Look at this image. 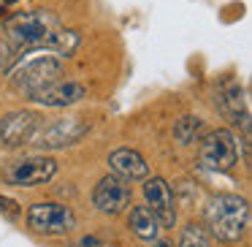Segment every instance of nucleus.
Returning <instances> with one entry per match:
<instances>
[{"instance_id": "nucleus-1", "label": "nucleus", "mask_w": 252, "mask_h": 247, "mask_svg": "<svg viewBox=\"0 0 252 247\" xmlns=\"http://www.w3.org/2000/svg\"><path fill=\"white\" fill-rule=\"evenodd\" d=\"M206 225L220 242H239L250 225V204L244 196L220 193L206 207Z\"/></svg>"}, {"instance_id": "nucleus-2", "label": "nucleus", "mask_w": 252, "mask_h": 247, "mask_svg": "<svg viewBox=\"0 0 252 247\" xmlns=\"http://www.w3.org/2000/svg\"><path fill=\"white\" fill-rule=\"evenodd\" d=\"M57 28H60V22L52 11H17L3 22L8 46L14 52L44 46Z\"/></svg>"}, {"instance_id": "nucleus-3", "label": "nucleus", "mask_w": 252, "mask_h": 247, "mask_svg": "<svg viewBox=\"0 0 252 247\" xmlns=\"http://www.w3.org/2000/svg\"><path fill=\"white\" fill-rule=\"evenodd\" d=\"M63 73V60L49 49H38L25 52L17 60V66L8 71V79L17 90H22L25 95L33 93V90L44 87V84L57 82V76Z\"/></svg>"}, {"instance_id": "nucleus-4", "label": "nucleus", "mask_w": 252, "mask_h": 247, "mask_svg": "<svg viewBox=\"0 0 252 247\" xmlns=\"http://www.w3.org/2000/svg\"><path fill=\"white\" fill-rule=\"evenodd\" d=\"M239 139L233 136V131L228 128H217V131L206 133L198 149V160H201L203 169L212 171H230L239 166Z\"/></svg>"}, {"instance_id": "nucleus-5", "label": "nucleus", "mask_w": 252, "mask_h": 247, "mask_svg": "<svg viewBox=\"0 0 252 247\" xmlns=\"http://www.w3.org/2000/svg\"><path fill=\"white\" fill-rule=\"evenodd\" d=\"M28 225L35 234L63 236V234H71V231L76 228V217H73L71 207H65V204L41 201V204H35V207H30Z\"/></svg>"}, {"instance_id": "nucleus-6", "label": "nucleus", "mask_w": 252, "mask_h": 247, "mask_svg": "<svg viewBox=\"0 0 252 247\" xmlns=\"http://www.w3.org/2000/svg\"><path fill=\"white\" fill-rule=\"evenodd\" d=\"M84 133H87V125L79 117H65V120H52L49 125H38L30 141L38 144L41 149H60L76 144Z\"/></svg>"}, {"instance_id": "nucleus-7", "label": "nucleus", "mask_w": 252, "mask_h": 247, "mask_svg": "<svg viewBox=\"0 0 252 247\" xmlns=\"http://www.w3.org/2000/svg\"><path fill=\"white\" fill-rule=\"evenodd\" d=\"M55 171H57L55 158H49V155H35V158H25V160L11 163L6 171H3V176H6L8 185L35 187V185H41V182L52 179Z\"/></svg>"}, {"instance_id": "nucleus-8", "label": "nucleus", "mask_w": 252, "mask_h": 247, "mask_svg": "<svg viewBox=\"0 0 252 247\" xmlns=\"http://www.w3.org/2000/svg\"><path fill=\"white\" fill-rule=\"evenodd\" d=\"M133 201V190H130V182L122 179L117 174H109L95 185L93 193V204L100 209L103 214H120L130 207Z\"/></svg>"}, {"instance_id": "nucleus-9", "label": "nucleus", "mask_w": 252, "mask_h": 247, "mask_svg": "<svg viewBox=\"0 0 252 247\" xmlns=\"http://www.w3.org/2000/svg\"><path fill=\"white\" fill-rule=\"evenodd\" d=\"M144 198H147L149 212L158 217L160 228H174L176 223V209H174V193L163 176H152L144 185Z\"/></svg>"}, {"instance_id": "nucleus-10", "label": "nucleus", "mask_w": 252, "mask_h": 247, "mask_svg": "<svg viewBox=\"0 0 252 247\" xmlns=\"http://www.w3.org/2000/svg\"><path fill=\"white\" fill-rule=\"evenodd\" d=\"M82 98H87V87L79 82H52L44 87L28 93V101L41 106H52V109H63V106H73Z\"/></svg>"}, {"instance_id": "nucleus-11", "label": "nucleus", "mask_w": 252, "mask_h": 247, "mask_svg": "<svg viewBox=\"0 0 252 247\" xmlns=\"http://www.w3.org/2000/svg\"><path fill=\"white\" fill-rule=\"evenodd\" d=\"M38 125H41V120L33 111H11V114H6L0 120V141L6 147L28 144Z\"/></svg>"}, {"instance_id": "nucleus-12", "label": "nucleus", "mask_w": 252, "mask_h": 247, "mask_svg": "<svg viewBox=\"0 0 252 247\" xmlns=\"http://www.w3.org/2000/svg\"><path fill=\"white\" fill-rule=\"evenodd\" d=\"M109 166L117 176H122V179H127V182H138V179H147L149 176L147 160L130 147L114 149V152L109 155Z\"/></svg>"}, {"instance_id": "nucleus-13", "label": "nucleus", "mask_w": 252, "mask_h": 247, "mask_svg": "<svg viewBox=\"0 0 252 247\" xmlns=\"http://www.w3.org/2000/svg\"><path fill=\"white\" fill-rule=\"evenodd\" d=\"M127 223H130L133 234H136L138 239H144V242H155L160 236V223H158V217L149 212L147 204H144V207H133Z\"/></svg>"}, {"instance_id": "nucleus-14", "label": "nucleus", "mask_w": 252, "mask_h": 247, "mask_svg": "<svg viewBox=\"0 0 252 247\" xmlns=\"http://www.w3.org/2000/svg\"><path fill=\"white\" fill-rule=\"evenodd\" d=\"M217 104H220V111H222L225 117H230V122H239V117H247L244 98H241V87H239V84H228V87L220 93Z\"/></svg>"}, {"instance_id": "nucleus-15", "label": "nucleus", "mask_w": 252, "mask_h": 247, "mask_svg": "<svg viewBox=\"0 0 252 247\" xmlns=\"http://www.w3.org/2000/svg\"><path fill=\"white\" fill-rule=\"evenodd\" d=\"M79 46V33L76 30H65V28H57L55 33L49 35V41L44 44V49L55 52L57 57H71Z\"/></svg>"}, {"instance_id": "nucleus-16", "label": "nucleus", "mask_w": 252, "mask_h": 247, "mask_svg": "<svg viewBox=\"0 0 252 247\" xmlns=\"http://www.w3.org/2000/svg\"><path fill=\"white\" fill-rule=\"evenodd\" d=\"M201 128H203V122L198 120V117H182L174 125V136H176V141H182V144H192V141H198Z\"/></svg>"}, {"instance_id": "nucleus-17", "label": "nucleus", "mask_w": 252, "mask_h": 247, "mask_svg": "<svg viewBox=\"0 0 252 247\" xmlns=\"http://www.w3.org/2000/svg\"><path fill=\"white\" fill-rule=\"evenodd\" d=\"M179 247H212L209 245V236L201 225L190 223L185 231H182V239H179Z\"/></svg>"}, {"instance_id": "nucleus-18", "label": "nucleus", "mask_w": 252, "mask_h": 247, "mask_svg": "<svg viewBox=\"0 0 252 247\" xmlns=\"http://www.w3.org/2000/svg\"><path fill=\"white\" fill-rule=\"evenodd\" d=\"M0 214H6L8 220H17L19 214H22V207H19L17 201H11V198L0 196Z\"/></svg>"}, {"instance_id": "nucleus-19", "label": "nucleus", "mask_w": 252, "mask_h": 247, "mask_svg": "<svg viewBox=\"0 0 252 247\" xmlns=\"http://www.w3.org/2000/svg\"><path fill=\"white\" fill-rule=\"evenodd\" d=\"M73 247H114V245H109V242L98 239V236H82V239H79Z\"/></svg>"}, {"instance_id": "nucleus-20", "label": "nucleus", "mask_w": 252, "mask_h": 247, "mask_svg": "<svg viewBox=\"0 0 252 247\" xmlns=\"http://www.w3.org/2000/svg\"><path fill=\"white\" fill-rule=\"evenodd\" d=\"M11 46H8V41H3L0 38V68H6L8 66V60H11Z\"/></svg>"}, {"instance_id": "nucleus-21", "label": "nucleus", "mask_w": 252, "mask_h": 247, "mask_svg": "<svg viewBox=\"0 0 252 247\" xmlns=\"http://www.w3.org/2000/svg\"><path fill=\"white\" fill-rule=\"evenodd\" d=\"M155 242H158V245H155V247H174V245H171L168 239H155Z\"/></svg>"}, {"instance_id": "nucleus-22", "label": "nucleus", "mask_w": 252, "mask_h": 247, "mask_svg": "<svg viewBox=\"0 0 252 247\" xmlns=\"http://www.w3.org/2000/svg\"><path fill=\"white\" fill-rule=\"evenodd\" d=\"M6 11H8V6H3V0H0V17H6Z\"/></svg>"}]
</instances>
